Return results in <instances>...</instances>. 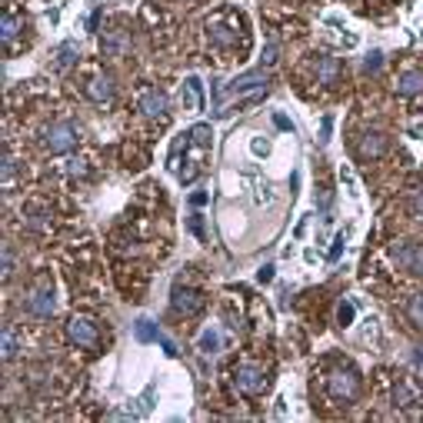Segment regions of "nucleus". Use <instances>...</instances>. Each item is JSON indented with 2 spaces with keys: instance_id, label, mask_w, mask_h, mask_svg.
Wrapping results in <instances>:
<instances>
[{
  "instance_id": "nucleus-1",
  "label": "nucleus",
  "mask_w": 423,
  "mask_h": 423,
  "mask_svg": "<svg viewBox=\"0 0 423 423\" xmlns=\"http://www.w3.org/2000/svg\"><path fill=\"white\" fill-rule=\"evenodd\" d=\"M267 84H270V77L260 70H247V74L234 77L230 84H224V94L227 97H243V94H257V90H267Z\"/></svg>"
},
{
  "instance_id": "nucleus-2",
  "label": "nucleus",
  "mask_w": 423,
  "mask_h": 423,
  "mask_svg": "<svg viewBox=\"0 0 423 423\" xmlns=\"http://www.w3.org/2000/svg\"><path fill=\"white\" fill-rule=\"evenodd\" d=\"M74 147H77V127L70 120H60V123H54L47 131V150L50 153H67Z\"/></svg>"
},
{
  "instance_id": "nucleus-3",
  "label": "nucleus",
  "mask_w": 423,
  "mask_h": 423,
  "mask_svg": "<svg viewBox=\"0 0 423 423\" xmlns=\"http://www.w3.org/2000/svg\"><path fill=\"white\" fill-rule=\"evenodd\" d=\"M177 100H180V107H184V110H204V107H207L204 80H200L197 74L184 77V84H180V94H177Z\"/></svg>"
},
{
  "instance_id": "nucleus-4",
  "label": "nucleus",
  "mask_w": 423,
  "mask_h": 423,
  "mask_svg": "<svg viewBox=\"0 0 423 423\" xmlns=\"http://www.w3.org/2000/svg\"><path fill=\"white\" fill-rule=\"evenodd\" d=\"M393 260L400 267H407L410 273H417V277H423V243H413V240L397 243L393 247Z\"/></svg>"
},
{
  "instance_id": "nucleus-5",
  "label": "nucleus",
  "mask_w": 423,
  "mask_h": 423,
  "mask_svg": "<svg viewBox=\"0 0 423 423\" xmlns=\"http://www.w3.org/2000/svg\"><path fill=\"white\" fill-rule=\"evenodd\" d=\"M326 390H330V397H336V400H350V397L357 393V373H353V370H336V373H330Z\"/></svg>"
},
{
  "instance_id": "nucleus-6",
  "label": "nucleus",
  "mask_w": 423,
  "mask_h": 423,
  "mask_svg": "<svg viewBox=\"0 0 423 423\" xmlns=\"http://www.w3.org/2000/svg\"><path fill=\"white\" fill-rule=\"evenodd\" d=\"M237 387L243 393H260L263 387H267V373H263L260 367H253V363H243V367L237 370Z\"/></svg>"
},
{
  "instance_id": "nucleus-7",
  "label": "nucleus",
  "mask_w": 423,
  "mask_h": 423,
  "mask_svg": "<svg viewBox=\"0 0 423 423\" xmlns=\"http://www.w3.org/2000/svg\"><path fill=\"white\" fill-rule=\"evenodd\" d=\"M67 334H70V340L80 344V347H94V344H97V326L90 324L87 317H74V320L67 324Z\"/></svg>"
},
{
  "instance_id": "nucleus-8",
  "label": "nucleus",
  "mask_w": 423,
  "mask_h": 423,
  "mask_svg": "<svg viewBox=\"0 0 423 423\" xmlns=\"http://www.w3.org/2000/svg\"><path fill=\"white\" fill-rule=\"evenodd\" d=\"M27 310H31L33 317H50L57 310V297H54V287H40V290L33 293V297H27Z\"/></svg>"
},
{
  "instance_id": "nucleus-9",
  "label": "nucleus",
  "mask_w": 423,
  "mask_h": 423,
  "mask_svg": "<svg viewBox=\"0 0 423 423\" xmlns=\"http://www.w3.org/2000/svg\"><path fill=\"white\" fill-rule=\"evenodd\" d=\"M141 110L147 117H163V114L170 110V97H167L163 90H147L141 97Z\"/></svg>"
},
{
  "instance_id": "nucleus-10",
  "label": "nucleus",
  "mask_w": 423,
  "mask_h": 423,
  "mask_svg": "<svg viewBox=\"0 0 423 423\" xmlns=\"http://www.w3.org/2000/svg\"><path fill=\"white\" fill-rule=\"evenodd\" d=\"M174 310L177 314H184V317L197 314V310H200V293L190 290V287H177L174 290Z\"/></svg>"
},
{
  "instance_id": "nucleus-11",
  "label": "nucleus",
  "mask_w": 423,
  "mask_h": 423,
  "mask_svg": "<svg viewBox=\"0 0 423 423\" xmlns=\"http://www.w3.org/2000/svg\"><path fill=\"white\" fill-rule=\"evenodd\" d=\"M197 350H200L204 357H217L220 350H224V336H220L217 326H207L204 334L197 336Z\"/></svg>"
},
{
  "instance_id": "nucleus-12",
  "label": "nucleus",
  "mask_w": 423,
  "mask_h": 423,
  "mask_svg": "<svg viewBox=\"0 0 423 423\" xmlns=\"http://www.w3.org/2000/svg\"><path fill=\"white\" fill-rule=\"evenodd\" d=\"M247 153L253 160H270L273 157V137H263V133H250L247 137Z\"/></svg>"
},
{
  "instance_id": "nucleus-13",
  "label": "nucleus",
  "mask_w": 423,
  "mask_h": 423,
  "mask_svg": "<svg viewBox=\"0 0 423 423\" xmlns=\"http://www.w3.org/2000/svg\"><path fill=\"white\" fill-rule=\"evenodd\" d=\"M131 330H133V340H137V344H157V340H160V330H157V324H153L150 317H137L131 324Z\"/></svg>"
},
{
  "instance_id": "nucleus-14",
  "label": "nucleus",
  "mask_w": 423,
  "mask_h": 423,
  "mask_svg": "<svg viewBox=\"0 0 423 423\" xmlns=\"http://www.w3.org/2000/svg\"><path fill=\"white\" fill-rule=\"evenodd\" d=\"M397 94H400V97H417V94H423V70H407V74L397 80Z\"/></svg>"
},
{
  "instance_id": "nucleus-15",
  "label": "nucleus",
  "mask_w": 423,
  "mask_h": 423,
  "mask_svg": "<svg viewBox=\"0 0 423 423\" xmlns=\"http://www.w3.org/2000/svg\"><path fill=\"white\" fill-rule=\"evenodd\" d=\"M57 60H54V70H67V67L77 64V57H80V44L77 40H64V44L57 47Z\"/></svg>"
},
{
  "instance_id": "nucleus-16",
  "label": "nucleus",
  "mask_w": 423,
  "mask_h": 423,
  "mask_svg": "<svg viewBox=\"0 0 423 423\" xmlns=\"http://www.w3.org/2000/svg\"><path fill=\"white\" fill-rule=\"evenodd\" d=\"M87 97L90 100H97V104H104V100L114 97V77H94L90 80V87H87Z\"/></svg>"
},
{
  "instance_id": "nucleus-17",
  "label": "nucleus",
  "mask_w": 423,
  "mask_h": 423,
  "mask_svg": "<svg viewBox=\"0 0 423 423\" xmlns=\"http://www.w3.org/2000/svg\"><path fill=\"white\" fill-rule=\"evenodd\" d=\"M387 150V137L380 131H367L363 133V141H360V153L363 157H380V153Z\"/></svg>"
},
{
  "instance_id": "nucleus-18",
  "label": "nucleus",
  "mask_w": 423,
  "mask_h": 423,
  "mask_svg": "<svg viewBox=\"0 0 423 423\" xmlns=\"http://www.w3.org/2000/svg\"><path fill=\"white\" fill-rule=\"evenodd\" d=\"M340 187H344L347 200L360 204V180H357V174L350 170V163H340Z\"/></svg>"
},
{
  "instance_id": "nucleus-19",
  "label": "nucleus",
  "mask_w": 423,
  "mask_h": 423,
  "mask_svg": "<svg viewBox=\"0 0 423 423\" xmlns=\"http://www.w3.org/2000/svg\"><path fill=\"white\" fill-rule=\"evenodd\" d=\"M353 320H357V300H353V297H344V300L336 304V324L347 330V326H353Z\"/></svg>"
},
{
  "instance_id": "nucleus-20",
  "label": "nucleus",
  "mask_w": 423,
  "mask_h": 423,
  "mask_svg": "<svg viewBox=\"0 0 423 423\" xmlns=\"http://www.w3.org/2000/svg\"><path fill=\"white\" fill-rule=\"evenodd\" d=\"M133 403H137V407H133V413H137V420H141V417H150L153 407H157V387H147V390H143Z\"/></svg>"
},
{
  "instance_id": "nucleus-21",
  "label": "nucleus",
  "mask_w": 423,
  "mask_h": 423,
  "mask_svg": "<svg viewBox=\"0 0 423 423\" xmlns=\"http://www.w3.org/2000/svg\"><path fill=\"white\" fill-rule=\"evenodd\" d=\"M104 54L107 57H123V50L131 47V37L127 33H114V37H104Z\"/></svg>"
},
{
  "instance_id": "nucleus-22",
  "label": "nucleus",
  "mask_w": 423,
  "mask_h": 423,
  "mask_svg": "<svg viewBox=\"0 0 423 423\" xmlns=\"http://www.w3.org/2000/svg\"><path fill=\"white\" fill-rule=\"evenodd\" d=\"M320 23H324L326 31H334L336 37H340V33H344V31H350V23H347V17H344V13H336V11H326L324 17H320Z\"/></svg>"
},
{
  "instance_id": "nucleus-23",
  "label": "nucleus",
  "mask_w": 423,
  "mask_h": 423,
  "mask_svg": "<svg viewBox=\"0 0 423 423\" xmlns=\"http://www.w3.org/2000/svg\"><path fill=\"white\" fill-rule=\"evenodd\" d=\"M17 31H21L17 17H13V13H4V21H0V40H4V44H13Z\"/></svg>"
},
{
  "instance_id": "nucleus-24",
  "label": "nucleus",
  "mask_w": 423,
  "mask_h": 423,
  "mask_svg": "<svg viewBox=\"0 0 423 423\" xmlns=\"http://www.w3.org/2000/svg\"><path fill=\"white\" fill-rule=\"evenodd\" d=\"M334 127H336V117L334 114H324V117H320V137H317L320 147H330V141H334Z\"/></svg>"
},
{
  "instance_id": "nucleus-25",
  "label": "nucleus",
  "mask_w": 423,
  "mask_h": 423,
  "mask_svg": "<svg viewBox=\"0 0 423 423\" xmlns=\"http://www.w3.org/2000/svg\"><path fill=\"white\" fill-rule=\"evenodd\" d=\"M277 60H280V44L270 37V40L263 44V50H260V67H273Z\"/></svg>"
},
{
  "instance_id": "nucleus-26",
  "label": "nucleus",
  "mask_w": 423,
  "mask_h": 423,
  "mask_svg": "<svg viewBox=\"0 0 423 423\" xmlns=\"http://www.w3.org/2000/svg\"><path fill=\"white\" fill-rule=\"evenodd\" d=\"M407 317H410L417 326H423V293H413L410 304H407Z\"/></svg>"
},
{
  "instance_id": "nucleus-27",
  "label": "nucleus",
  "mask_w": 423,
  "mask_h": 423,
  "mask_svg": "<svg viewBox=\"0 0 423 423\" xmlns=\"http://www.w3.org/2000/svg\"><path fill=\"white\" fill-rule=\"evenodd\" d=\"M336 74H340V64H336L334 57H326L324 64L317 67V77H320V84H330V80H334Z\"/></svg>"
},
{
  "instance_id": "nucleus-28",
  "label": "nucleus",
  "mask_w": 423,
  "mask_h": 423,
  "mask_svg": "<svg viewBox=\"0 0 423 423\" xmlns=\"http://www.w3.org/2000/svg\"><path fill=\"white\" fill-rule=\"evenodd\" d=\"M344 250H347V234L340 230V234H336V237H334V243H330V250H326V260H330V263H336V260H340V257H344Z\"/></svg>"
},
{
  "instance_id": "nucleus-29",
  "label": "nucleus",
  "mask_w": 423,
  "mask_h": 423,
  "mask_svg": "<svg viewBox=\"0 0 423 423\" xmlns=\"http://www.w3.org/2000/svg\"><path fill=\"white\" fill-rule=\"evenodd\" d=\"M270 120H273V127L277 131H283V133H297V123H293L283 110H270Z\"/></svg>"
},
{
  "instance_id": "nucleus-30",
  "label": "nucleus",
  "mask_w": 423,
  "mask_h": 423,
  "mask_svg": "<svg viewBox=\"0 0 423 423\" xmlns=\"http://www.w3.org/2000/svg\"><path fill=\"white\" fill-rule=\"evenodd\" d=\"M360 324H363V326H360V340H377V336H380V320H377V317H363V320H360Z\"/></svg>"
},
{
  "instance_id": "nucleus-31",
  "label": "nucleus",
  "mask_w": 423,
  "mask_h": 423,
  "mask_svg": "<svg viewBox=\"0 0 423 423\" xmlns=\"http://www.w3.org/2000/svg\"><path fill=\"white\" fill-rule=\"evenodd\" d=\"M380 67H383V50H377V47H373V50L363 57V74H377Z\"/></svg>"
},
{
  "instance_id": "nucleus-32",
  "label": "nucleus",
  "mask_w": 423,
  "mask_h": 423,
  "mask_svg": "<svg viewBox=\"0 0 423 423\" xmlns=\"http://www.w3.org/2000/svg\"><path fill=\"white\" fill-rule=\"evenodd\" d=\"M17 336H13V330H4V360H7V363H11L13 357H17Z\"/></svg>"
},
{
  "instance_id": "nucleus-33",
  "label": "nucleus",
  "mask_w": 423,
  "mask_h": 423,
  "mask_svg": "<svg viewBox=\"0 0 423 423\" xmlns=\"http://www.w3.org/2000/svg\"><path fill=\"white\" fill-rule=\"evenodd\" d=\"M340 47H344V50H360V33L357 31H344L340 33Z\"/></svg>"
},
{
  "instance_id": "nucleus-34",
  "label": "nucleus",
  "mask_w": 423,
  "mask_h": 423,
  "mask_svg": "<svg viewBox=\"0 0 423 423\" xmlns=\"http://www.w3.org/2000/svg\"><path fill=\"white\" fill-rule=\"evenodd\" d=\"M273 280H277V267H273V263H263L260 270H257V283L267 287V283H273Z\"/></svg>"
},
{
  "instance_id": "nucleus-35",
  "label": "nucleus",
  "mask_w": 423,
  "mask_h": 423,
  "mask_svg": "<svg viewBox=\"0 0 423 423\" xmlns=\"http://www.w3.org/2000/svg\"><path fill=\"white\" fill-rule=\"evenodd\" d=\"M187 230H190L194 237L204 240V220H200V214H190V217H187Z\"/></svg>"
},
{
  "instance_id": "nucleus-36",
  "label": "nucleus",
  "mask_w": 423,
  "mask_h": 423,
  "mask_svg": "<svg viewBox=\"0 0 423 423\" xmlns=\"http://www.w3.org/2000/svg\"><path fill=\"white\" fill-rule=\"evenodd\" d=\"M287 417H290V410H287V397H277V400H273V420H287Z\"/></svg>"
},
{
  "instance_id": "nucleus-37",
  "label": "nucleus",
  "mask_w": 423,
  "mask_h": 423,
  "mask_svg": "<svg viewBox=\"0 0 423 423\" xmlns=\"http://www.w3.org/2000/svg\"><path fill=\"white\" fill-rule=\"evenodd\" d=\"M11 277H13V247L7 243L4 247V280H11Z\"/></svg>"
},
{
  "instance_id": "nucleus-38",
  "label": "nucleus",
  "mask_w": 423,
  "mask_h": 423,
  "mask_svg": "<svg viewBox=\"0 0 423 423\" xmlns=\"http://www.w3.org/2000/svg\"><path fill=\"white\" fill-rule=\"evenodd\" d=\"M310 217H314V214H304V217L297 220V227H293V240H304L307 237V230H310Z\"/></svg>"
},
{
  "instance_id": "nucleus-39",
  "label": "nucleus",
  "mask_w": 423,
  "mask_h": 423,
  "mask_svg": "<svg viewBox=\"0 0 423 423\" xmlns=\"http://www.w3.org/2000/svg\"><path fill=\"white\" fill-rule=\"evenodd\" d=\"M0 177H4V184L13 177V157L11 153H4V160H0Z\"/></svg>"
},
{
  "instance_id": "nucleus-40",
  "label": "nucleus",
  "mask_w": 423,
  "mask_h": 423,
  "mask_svg": "<svg viewBox=\"0 0 423 423\" xmlns=\"http://www.w3.org/2000/svg\"><path fill=\"white\" fill-rule=\"evenodd\" d=\"M210 37H214L217 44H224V47H230V44H234V40H237L234 33H224V27H214V31H210Z\"/></svg>"
},
{
  "instance_id": "nucleus-41",
  "label": "nucleus",
  "mask_w": 423,
  "mask_h": 423,
  "mask_svg": "<svg viewBox=\"0 0 423 423\" xmlns=\"http://www.w3.org/2000/svg\"><path fill=\"white\" fill-rule=\"evenodd\" d=\"M300 260H304L307 267H317V263H320V253H317L314 247H304V253H300Z\"/></svg>"
},
{
  "instance_id": "nucleus-42",
  "label": "nucleus",
  "mask_w": 423,
  "mask_h": 423,
  "mask_svg": "<svg viewBox=\"0 0 423 423\" xmlns=\"http://www.w3.org/2000/svg\"><path fill=\"white\" fill-rule=\"evenodd\" d=\"M157 344H160V350L167 353V357H177V344L170 340V336H163V334H160V340H157Z\"/></svg>"
},
{
  "instance_id": "nucleus-43",
  "label": "nucleus",
  "mask_w": 423,
  "mask_h": 423,
  "mask_svg": "<svg viewBox=\"0 0 423 423\" xmlns=\"http://www.w3.org/2000/svg\"><path fill=\"white\" fill-rule=\"evenodd\" d=\"M410 214H413L417 220H423V194H417V197L410 200Z\"/></svg>"
},
{
  "instance_id": "nucleus-44",
  "label": "nucleus",
  "mask_w": 423,
  "mask_h": 423,
  "mask_svg": "<svg viewBox=\"0 0 423 423\" xmlns=\"http://www.w3.org/2000/svg\"><path fill=\"white\" fill-rule=\"evenodd\" d=\"M407 137H413V141L423 143V120H417V123H410V127H407Z\"/></svg>"
},
{
  "instance_id": "nucleus-45",
  "label": "nucleus",
  "mask_w": 423,
  "mask_h": 423,
  "mask_svg": "<svg viewBox=\"0 0 423 423\" xmlns=\"http://www.w3.org/2000/svg\"><path fill=\"white\" fill-rule=\"evenodd\" d=\"M44 21L50 23V31H54L57 23H60V7H50V11H44Z\"/></svg>"
},
{
  "instance_id": "nucleus-46",
  "label": "nucleus",
  "mask_w": 423,
  "mask_h": 423,
  "mask_svg": "<svg viewBox=\"0 0 423 423\" xmlns=\"http://www.w3.org/2000/svg\"><path fill=\"white\" fill-rule=\"evenodd\" d=\"M67 174H87L84 160H67Z\"/></svg>"
},
{
  "instance_id": "nucleus-47",
  "label": "nucleus",
  "mask_w": 423,
  "mask_h": 423,
  "mask_svg": "<svg viewBox=\"0 0 423 423\" xmlns=\"http://www.w3.org/2000/svg\"><path fill=\"white\" fill-rule=\"evenodd\" d=\"M207 200H210V197H207L204 190H197V194H190V207H204Z\"/></svg>"
},
{
  "instance_id": "nucleus-48",
  "label": "nucleus",
  "mask_w": 423,
  "mask_h": 423,
  "mask_svg": "<svg viewBox=\"0 0 423 423\" xmlns=\"http://www.w3.org/2000/svg\"><path fill=\"white\" fill-rule=\"evenodd\" d=\"M413 363H423V347H413Z\"/></svg>"
},
{
  "instance_id": "nucleus-49",
  "label": "nucleus",
  "mask_w": 423,
  "mask_h": 423,
  "mask_svg": "<svg viewBox=\"0 0 423 423\" xmlns=\"http://www.w3.org/2000/svg\"><path fill=\"white\" fill-rule=\"evenodd\" d=\"M417 37H420V44H423V27H420V31H417Z\"/></svg>"
}]
</instances>
